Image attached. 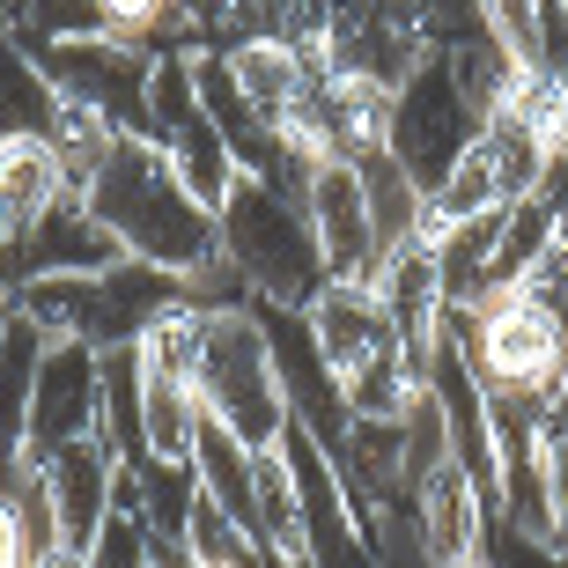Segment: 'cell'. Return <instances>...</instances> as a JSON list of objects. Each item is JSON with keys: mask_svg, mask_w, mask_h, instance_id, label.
Listing matches in <instances>:
<instances>
[{"mask_svg": "<svg viewBox=\"0 0 568 568\" xmlns=\"http://www.w3.org/2000/svg\"><path fill=\"white\" fill-rule=\"evenodd\" d=\"M89 214L119 236V252L141 258V266H163V274H200L207 258H222V222L200 192L178 178L155 141L126 133V141L104 155V170L82 185Z\"/></svg>", "mask_w": 568, "mask_h": 568, "instance_id": "6da1fadb", "label": "cell"}, {"mask_svg": "<svg viewBox=\"0 0 568 568\" xmlns=\"http://www.w3.org/2000/svg\"><path fill=\"white\" fill-rule=\"evenodd\" d=\"M214 222H222V258L252 288V303L311 311L317 295L333 288V266H325V244L303 214V192H281L266 178H236L230 200L214 207Z\"/></svg>", "mask_w": 568, "mask_h": 568, "instance_id": "7a4b0ae2", "label": "cell"}, {"mask_svg": "<svg viewBox=\"0 0 568 568\" xmlns=\"http://www.w3.org/2000/svg\"><path fill=\"white\" fill-rule=\"evenodd\" d=\"M192 392L244 450H274L288 436V399H281V369L266 347V325L252 311H200V362H192Z\"/></svg>", "mask_w": 568, "mask_h": 568, "instance_id": "3957f363", "label": "cell"}, {"mask_svg": "<svg viewBox=\"0 0 568 568\" xmlns=\"http://www.w3.org/2000/svg\"><path fill=\"white\" fill-rule=\"evenodd\" d=\"M480 126H487V104L458 82L450 52L428 44V60L392 89V126H384V148H392V163H399L422 192H436L443 178H450V163L480 141Z\"/></svg>", "mask_w": 568, "mask_h": 568, "instance_id": "277c9868", "label": "cell"}, {"mask_svg": "<svg viewBox=\"0 0 568 568\" xmlns=\"http://www.w3.org/2000/svg\"><path fill=\"white\" fill-rule=\"evenodd\" d=\"M443 325L458 333L465 362L480 369L487 392H525V399H547L568 369V339L554 333V317L531 303V295H487L473 311L443 303Z\"/></svg>", "mask_w": 568, "mask_h": 568, "instance_id": "5b68a950", "label": "cell"}, {"mask_svg": "<svg viewBox=\"0 0 568 568\" xmlns=\"http://www.w3.org/2000/svg\"><path fill=\"white\" fill-rule=\"evenodd\" d=\"M30 60L44 67V82L60 89L67 104L104 111L119 133H141L148 141V82H155V60H148L133 38H67V44H38Z\"/></svg>", "mask_w": 568, "mask_h": 568, "instance_id": "8992f818", "label": "cell"}, {"mask_svg": "<svg viewBox=\"0 0 568 568\" xmlns=\"http://www.w3.org/2000/svg\"><path fill=\"white\" fill-rule=\"evenodd\" d=\"M89 436H104V355L89 339H44L38 392H30V465Z\"/></svg>", "mask_w": 568, "mask_h": 568, "instance_id": "52a82bcc", "label": "cell"}, {"mask_svg": "<svg viewBox=\"0 0 568 568\" xmlns=\"http://www.w3.org/2000/svg\"><path fill=\"white\" fill-rule=\"evenodd\" d=\"M252 317L266 325V347H274V369H281L288 422H295V428H311V436L339 458V443H347L355 414H347L339 369L325 362V347H317V333H311V317H303V311H281V303H252Z\"/></svg>", "mask_w": 568, "mask_h": 568, "instance_id": "ba28073f", "label": "cell"}, {"mask_svg": "<svg viewBox=\"0 0 568 568\" xmlns=\"http://www.w3.org/2000/svg\"><path fill=\"white\" fill-rule=\"evenodd\" d=\"M303 214H311L317 244H325L333 281H369L377 274L384 252H377V222H369L355 163H311V178H303Z\"/></svg>", "mask_w": 568, "mask_h": 568, "instance_id": "9c48e42d", "label": "cell"}, {"mask_svg": "<svg viewBox=\"0 0 568 568\" xmlns=\"http://www.w3.org/2000/svg\"><path fill=\"white\" fill-rule=\"evenodd\" d=\"M119 465H126V458H119L104 436L67 443L60 458L38 465V480H44V495H52V517H60V539H67V547L89 554L97 525L111 517V495H119Z\"/></svg>", "mask_w": 568, "mask_h": 568, "instance_id": "30bf717a", "label": "cell"}, {"mask_svg": "<svg viewBox=\"0 0 568 568\" xmlns=\"http://www.w3.org/2000/svg\"><path fill=\"white\" fill-rule=\"evenodd\" d=\"M38 355H44V333L0 295V503H8L16 480L30 473V392H38Z\"/></svg>", "mask_w": 568, "mask_h": 568, "instance_id": "8fae6325", "label": "cell"}, {"mask_svg": "<svg viewBox=\"0 0 568 568\" xmlns=\"http://www.w3.org/2000/svg\"><path fill=\"white\" fill-rule=\"evenodd\" d=\"M303 317H311L325 362L339 369V384L355 377L362 362H377L384 347H399V325H392V311H384V295L369 288V281H333Z\"/></svg>", "mask_w": 568, "mask_h": 568, "instance_id": "7c38bea8", "label": "cell"}, {"mask_svg": "<svg viewBox=\"0 0 568 568\" xmlns=\"http://www.w3.org/2000/svg\"><path fill=\"white\" fill-rule=\"evenodd\" d=\"M487 509L495 503L465 480L458 465H436L428 480H414V525H422V539H428L436 561H473V554H480Z\"/></svg>", "mask_w": 568, "mask_h": 568, "instance_id": "4fadbf2b", "label": "cell"}, {"mask_svg": "<svg viewBox=\"0 0 568 568\" xmlns=\"http://www.w3.org/2000/svg\"><path fill=\"white\" fill-rule=\"evenodd\" d=\"M60 192H74V185H67L52 141H8L0 148V252H16Z\"/></svg>", "mask_w": 568, "mask_h": 568, "instance_id": "5bb4252c", "label": "cell"}, {"mask_svg": "<svg viewBox=\"0 0 568 568\" xmlns=\"http://www.w3.org/2000/svg\"><path fill=\"white\" fill-rule=\"evenodd\" d=\"M222 60H230V74H236V89L252 97L274 126H288V111H295V97L311 89V67L325 60V52H303V44H274V38H236V44H222Z\"/></svg>", "mask_w": 568, "mask_h": 568, "instance_id": "9a60e30c", "label": "cell"}, {"mask_svg": "<svg viewBox=\"0 0 568 568\" xmlns=\"http://www.w3.org/2000/svg\"><path fill=\"white\" fill-rule=\"evenodd\" d=\"M192 473H200V495H207L214 509H230L236 525L258 539V450H244L222 422H200Z\"/></svg>", "mask_w": 568, "mask_h": 568, "instance_id": "2e32d148", "label": "cell"}, {"mask_svg": "<svg viewBox=\"0 0 568 568\" xmlns=\"http://www.w3.org/2000/svg\"><path fill=\"white\" fill-rule=\"evenodd\" d=\"M355 170H362V200H369V222H377V252L392 258L399 244H414V236H422V222H428V192L414 185L399 163H392V148H369Z\"/></svg>", "mask_w": 568, "mask_h": 568, "instance_id": "e0dca14e", "label": "cell"}, {"mask_svg": "<svg viewBox=\"0 0 568 568\" xmlns=\"http://www.w3.org/2000/svg\"><path fill=\"white\" fill-rule=\"evenodd\" d=\"M60 111V89L44 82V67L0 30V148L8 141H44Z\"/></svg>", "mask_w": 568, "mask_h": 568, "instance_id": "ac0fdd59", "label": "cell"}, {"mask_svg": "<svg viewBox=\"0 0 568 568\" xmlns=\"http://www.w3.org/2000/svg\"><path fill=\"white\" fill-rule=\"evenodd\" d=\"M104 443L126 465L148 458V399H141V347H104Z\"/></svg>", "mask_w": 568, "mask_h": 568, "instance_id": "d6986e66", "label": "cell"}, {"mask_svg": "<svg viewBox=\"0 0 568 568\" xmlns=\"http://www.w3.org/2000/svg\"><path fill=\"white\" fill-rule=\"evenodd\" d=\"M44 141H52V155H60L67 185L82 192L89 178L104 170V155H111V148L126 141V133L111 126L104 111H89V104H67V97H60V111H52V133H44Z\"/></svg>", "mask_w": 568, "mask_h": 568, "instance_id": "ffe728a7", "label": "cell"}, {"mask_svg": "<svg viewBox=\"0 0 568 568\" xmlns=\"http://www.w3.org/2000/svg\"><path fill=\"white\" fill-rule=\"evenodd\" d=\"M8 38H16L22 52L67 44V38H104V8H97V0H16Z\"/></svg>", "mask_w": 568, "mask_h": 568, "instance_id": "44dd1931", "label": "cell"}, {"mask_svg": "<svg viewBox=\"0 0 568 568\" xmlns=\"http://www.w3.org/2000/svg\"><path fill=\"white\" fill-rule=\"evenodd\" d=\"M185 547H192V561H200V568H252V561H258V539H252L244 525H236L230 509H214L207 495L192 503Z\"/></svg>", "mask_w": 568, "mask_h": 568, "instance_id": "7402d4cb", "label": "cell"}, {"mask_svg": "<svg viewBox=\"0 0 568 568\" xmlns=\"http://www.w3.org/2000/svg\"><path fill=\"white\" fill-rule=\"evenodd\" d=\"M369 568H443L436 554H428L422 525H414V503L369 517Z\"/></svg>", "mask_w": 568, "mask_h": 568, "instance_id": "603a6c76", "label": "cell"}, {"mask_svg": "<svg viewBox=\"0 0 568 568\" xmlns=\"http://www.w3.org/2000/svg\"><path fill=\"white\" fill-rule=\"evenodd\" d=\"M487 22V38L503 44L517 67L539 60V30H547V0H473Z\"/></svg>", "mask_w": 568, "mask_h": 568, "instance_id": "cb8c5ba5", "label": "cell"}, {"mask_svg": "<svg viewBox=\"0 0 568 568\" xmlns=\"http://www.w3.org/2000/svg\"><path fill=\"white\" fill-rule=\"evenodd\" d=\"M480 561H487V568H568V554H561V547H547V539H525V531L509 525L503 509H487Z\"/></svg>", "mask_w": 568, "mask_h": 568, "instance_id": "d4e9b609", "label": "cell"}, {"mask_svg": "<svg viewBox=\"0 0 568 568\" xmlns=\"http://www.w3.org/2000/svg\"><path fill=\"white\" fill-rule=\"evenodd\" d=\"M517 295H531V303L554 317V333L568 339V207H561V230H554V244L539 252V266L525 274V288H517Z\"/></svg>", "mask_w": 568, "mask_h": 568, "instance_id": "484cf974", "label": "cell"}, {"mask_svg": "<svg viewBox=\"0 0 568 568\" xmlns=\"http://www.w3.org/2000/svg\"><path fill=\"white\" fill-rule=\"evenodd\" d=\"M89 568H155L148 561V525L126 517V509H111L97 525V539H89Z\"/></svg>", "mask_w": 568, "mask_h": 568, "instance_id": "4316f807", "label": "cell"}, {"mask_svg": "<svg viewBox=\"0 0 568 568\" xmlns=\"http://www.w3.org/2000/svg\"><path fill=\"white\" fill-rule=\"evenodd\" d=\"M547 480H554V547L568 554V436H547Z\"/></svg>", "mask_w": 568, "mask_h": 568, "instance_id": "83f0119b", "label": "cell"}, {"mask_svg": "<svg viewBox=\"0 0 568 568\" xmlns=\"http://www.w3.org/2000/svg\"><path fill=\"white\" fill-rule=\"evenodd\" d=\"M547 436H568V369H561V384L547 392Z\"/></svg>", "mask_w": 568, "mask_h": 568, "instance_id": "f1b7e54d", "label": "cell"}, {"mask_svg": "<svg viewBox=\"0 0 568 568\" xmlns=\"http://www.w3.org/2000/svg\"><path fill=\"white\" fill-rule=\"evenodd\" d=\"M30 568H89V554L82 547H52L44 561H30Z\"/></svg>", "mask_w": 568, "mask_h": 568, "instance_id": "f546056e", "label": "cell"}]
</instances>
